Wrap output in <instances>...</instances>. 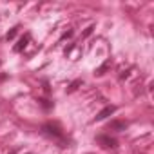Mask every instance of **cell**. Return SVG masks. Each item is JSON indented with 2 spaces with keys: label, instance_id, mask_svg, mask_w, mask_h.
Segmentation results:
<instances>
[{
  "label": "cell",
  "instance_id": "obj_9",
  "mask_svg": "<svg viewBox=\"0 0 154 154\" xmlns=\"http://www.w3.org/2000/svg\"><path fill=\"white\" fill-rule=\"evenodd\" d=\"M69 36H72V31H71V29H69L67 33H63V35H62V38H69Z\"/></svg>",
  "mask_w": 154,
  "mask_h": 154
},
{
  "label": "cell",
  "instance_id": "obj_3",
  "mask_svg": "<svg viewBox=\"0 0 154 154\" xmlns=\"http://www.w3.org/2000/svg\"><path fill=\"white\" fill-rule=\"evenodd\" d=\"M114 112H116V107H114V105H107V107H103V109L96 114L94 122H102V120H105L107 116H111V114H114Z\"/></svg>",
  "mask_w": 154,
  "mask_h": 154
},
{
  "label": "cell",
  "instance_id": "obj_1",
  "mask_svg": "<svg viewBox=\"0 0 154 154\" xmlns=\"http://www.w3.org/2000/svg\"><path fill=\"white\" fill-rule=\"evenodd\" d=\"M42 131L47 134V136H51V138H54V140H58L60 143H63V140H65V136H63V131L56 125V123H45L44 127H42Z\"/></svg>",
  "mask_w": 154,
  "mask_h": 154
},
{
  "label": "cell",
  "instance_id": "obj_6",
  "mask_svg": "<svg viewBox=\"0 0 154 154\" xmlns=\"http://www.w3.org/2000/svg\"><path fill=\"white\" fill-rule=\"evenodd\" d=\"M36 102H38V105L42 107V109H45V111H49V109H53V102L51 100H47V98H36Z\"/></svg>",
  "mask_w": 154,
  "mask_h": 154
},
{
  "label": "cell",
  "instance_id": "obj_10",
  "mask_svg": "<svg viewBox=\"0 0 154 154\" xmlns=\"http://www.w3.org/2000/svg\"><path fill=\"white\" fill-rule=\"evenodd\" d=\"M6 78H8V76H6V74H0V82H4Z\"/></svg>",
  "mask_w": 154,
  "mask_h": 154
},
{
  "label": "cell",
  "instance_id": "obj_2",
  "mask_svg": "<svg viewBox=\"0 0 154 154\" xmlns=\"http://www.w3.org/2000/svg\"><path fill=\"white\" fill-rule=\"evenodd\" d=\"M96 141H98L103 149H114V147H118V141H116L114 138L107 136V134H98V136H96Z\"/></svg>",
  "mask_w": 154,
  "mask_h": 154
},
{
  "label": "cell",
  "instance_id": "obj_5",
  "mask_svg": "<svg viewBox=\"0 0 154 154\" xmlns=\"http://www.w3.org/2000/svg\"><path fill=\"white\" fill-rule=\"evenodd\" d=\"M127 122H120V120H112L111 123H109V129H112V131H118V132H122V131H125L127 129Z\"/></svg>",
  "mask_w": 154,
  "mask_h": 154
},
{
  "label": "cell",
  "instance_id": "obj_4",
  "mask_svg": "<svg viewBox=\"0 0 154 154\" xmlns=\"http://www.w3.org/2000/svg\"><path fill=\"white\" fill-rule=\"evenodd\" d=\"M29 40H31V35H29V33H26V35H24V36H22V38L18 40V44L15 45V51H17V53H20V51H24Z\"/></svg>",
  "mask_w": 154,
  "mask_h": 154
},
{
  "label": "cell",
  "instance_id": "obj_8",
  "mask_svg": "<svg viewBox=\"0 0 154 154\" xmlns=\"http://www.w3.org/2000/svg\"><path fill=\"white\" fill-rule=\"evenodd\" d=\"M93 29H94V26H89V27L85 29V33H84V36H89V35L93 33Z\"/></svg>",
  "mask_w": 154,
  "mask_h": 154
},
{
  "label": "cell",
  "instance_id": "obj_7",
  "mask_svg": "<svg viewBox=\"0 0 154 154\" xmlns=\"http://www.w3.org/2000/svg\"><path fill=\"white\" fill-rule=\"evenodd\" d=\"M18 29H20V27H18V26H15V27H13L11 31H8V35H6V40H13V38L17 36V33H18Z\"/></svg>",
  "mask_w": 154,
  "mask_h": 154
}]
</instances>
